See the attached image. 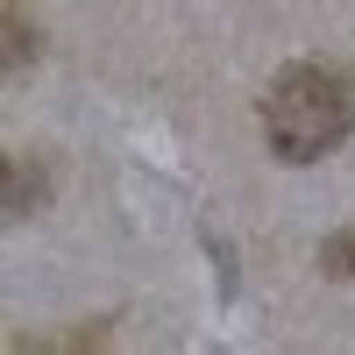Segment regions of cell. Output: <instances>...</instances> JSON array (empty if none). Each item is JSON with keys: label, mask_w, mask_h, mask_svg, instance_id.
Instances as JSON below:
<instances>
[{"label": "cell", "mask_w": 355, "mask_h": 355, "mask_svg": "<svg viewBox=\"0 0 355 355\" xmlns=\"http://www.w3.org/2000/svg\"><path fill=\"white\" fill-rule=\"evenodd\" d=\"M355 121V100H348V78L327 64H291L277 71V85L263 93V135L284 164H313L327 157L334 142Z\"/></svg>", "instance_id": "6da1fadb"}, {"label": "cell", "mask_w": 355, "mask_h": 355, "mask_svg": "<svg viewBox=\"0 0 355 355\" xmlns=\"http://www.w3.org/2000/svg\"><path fill=\"white\" fill-rule=\"evenodd\" d=\"M28 57H36V28L21 0H8V71H28Z\"/></svg>", "instance_id": "3957f363"}, {"label": "cell", "mask_w": 355, "mask_h": 355, "mask_svg": "<svg viewBox=\"0 0 355 355\" xmlns=\"http://www.w3.org/2000/svg\"><path fill=\"white\" fill-rule=\"evenodd\" d=\"M320 270H327V277H355V227L327 234V249H320Z\"/></svg>", "instance_id": "277c9868"}, {"label": "cell", "mask_w": 355, "mask_h": 355, "mask_svg": "<svg viewBox=\"0 0 355 355\" xmlns=\"http://www.w3.org/2000/svg\"><path fill=\"white\" fill-rule=\"evenodd\" d=\"M0 178H8V199H0V206H8V220H21V214H36V206H43L50 171H43L36 157H8V171H0Z\"/></svg>", "instance_id": "7a4b0ae2"}]
</instances>
